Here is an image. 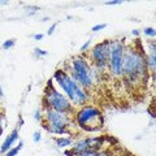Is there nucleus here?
Masks as SVG:
<instances>
[{"instance_id":"obj_1","label":"nucleus","mask_w":156,"mask_h":156,"mask_svg":"<svg viewBox=\"0 0 156 156\" xmlns=\"http://www.w3.org/2000/svg\"><path fill=\"white\" fill-rule=\"evenodd\" d=\"M144 53L142 50L133 47H125L122 61V77L130 85L140 83L147 77Z\"/></svg>"},{"instance_id":"obj_2","label":"nucleus","mask_w":156,"mask_h":156,"mask_svg":"<svg viewBox=\"0 0 156 156\" xmlns=\"http://www.w3.org/2000/svg\"><path fill=\"white\" fill-rule=\"evenodd\" d=\"M53 80L57 82L58 87L62 90V94L68 98V100L72 104L78 107L85 105L87 103L89 95H87L86 90L82 89L64 69H57L53 73Z\"/></svg>"},{"instance_id":"obj_3","label":"nucleus","mask_w":156,"mask_h":156,"mask_svg":"<svg viewBox=\"0 0 156 156\" xmlns=\"http://www.w3.org/2000/svg\"><path fill=\"white\" fill-rule=\"evenodd\" d=\"M68 74L74 80L83 90H89L94 86L95 82V69H92L90 62L83 56H77L72 60L68 66Z\"/></svg>"},{"instance_id":"obj_4","label":"nucleus","mask_w":156,"mask_h":156,"mask_svg":"<svg viewBox=\"0 0 156 156\" xmlns=\"http://www.w3.org/2000/svg\"><path fill=\"white\" fill-rule=\"evenodd\" d=\"M76 121L78 126L85 131H99L103 128L104 117L101 115L100 109L91 105H86L77 112Z\"/></svg>"},{"instance_id":"obj_5","label":"nucleus","mask_w":156,"mask_h":156,"mask_svg":"<svg viewBox=\"0 0 156 156\" xmlns=\"http://www.w3.org/2000/svg\"><path fill=\"white\" fill-rule=\"evenodd\" d=\"M44 105L46 109H52L61 113H70L73 111V104L68 100V98L52 86V81H48L44 92Z\"/></svg>"},{"instance_id":"obj_6","label":"nucleus","mask_w":156,"mask_h":156,"mask_svg":"<svg viewBox=\"0 0 156 156\" xmlns=\"http://www.w3.org/2000/svg\"><path fill=\"white\" fill-rule=\"evenodd\" d=\"M44 117L47 124L44 128L52 134H66L68 128H69V117L66 113H61V112H56L52 109H46Z\"/></svg>"},{"instance_id":"obj_7","label":"nucleus","mask_w":156,"mask_h":156,"mask_svg":"<svg viewBox=\"0 0 156 156\" xmlns=\"http://www.w3.org/2000/svg\"><path fill=\"white\" fill-rule=\"evenodd\" d=\"M109 53H111V41H105L98 43L95 47H92L90 52V60L95 66V70L103 72L108 69V61H109Z\"/></svg>"},{"instance_id":"obj_8","label":"nucleus","mask_w":156,"mask_h":156,"mask_svg":"<svg viewBox=\"0 0 156 156\" xmlns=\"http://www.w3.org/2000/svg\"><path fill=\"white\" fill-rule=\"evenodd\" d=\"M125 46L120 39L111 41V53L108 61V69L113 77H122V61H124Z\"/></svg>"},{"instance_id":"obj_9","label":"nucleus","mask_w":156,"mask_h":156,"mask_svg":"<svg viewBox=\"0 0 156 156\" xmlns=\"http://www.w3.org/2000/svg\"><path fill=\"white\" fill-rule=\"evenodd\" d=\"M105 136H96V138H85L81 140H77V142L73 144V148L70 150L73 155H78L83 151H100L101 146L105 142Z\"/></svg>"},{"instance_id":"obj_10","label":"nucleus","mask_w":156,"mask_h":156,"mask_svg":"<svg viewBox=\"0 0 156 156\" xmlns=\"http://www.w3.org/2000/svg\"><path fill=\"white\" fill-rule=\"evenodd\" d=\"M17 139H18V128L14 129L12 133L5 138V140H4L3 144H2V147H0V154L2 155L7 154L8 151L13 147V144L17 142Z\"/></svg>"},{"instance_id":"obj_11","label":"nucleus","mask_w":156,"mask_h":156,"mask_svg":"<svg viewBox=\"0 0 156 156\" xmlns=\"http://www.w3.org/2000/svg\"><path fill=\"white\" fill-rule=\"evenodd\" d=\"M144 61H146V68L147 70H151L152 74H155V69H156V51H150L148 55L144 56Z\"/></svg>"},{"instance_id":"obj_12","label":"nucleus","mask_w":156,"mask_h":156,"mask_svg":"<svg viewBox=\"0 0 156 156\" xmlns=\"http://www.w3.org/2000/svg\"><path fill=\"white\" fill-rule=\"evenodd\" d=\"M56 144H57V147H60V148H66L73 144V139L70 136H61V138L56 139Z\"/></svg>"},{"instance_id":"obj_13","label":"nucleus","mask_w":156,"mask_h":156,"mask_svg":"<svg viewBox=\"0 0 156 156\" xmlns=\"http://www.w3.org/2000/svg\"><path fill=\"white\" fill-rule=\"evenodd\" d=\"M22 146H23V144H22L21 142H20V143H18V144L16 146V147H12L11 150H9L8 152L5 154V156H16V155H17V154L20 152V150L22 148Z\"/></svg>"},{"instance_id":"obj_14","label":"nucleus","mask_w":156,"mask_h":156,"mask_svg":"<svg viewBox=\"0 0 156 156\" xmlns=\"http://www.w3.org/2000/svg\"><path fill=\"white\" fill-rule=\"evenodd\" d=\"M14 39H8V41H5L3 43V50H9V48H12L14 46Z\"/></svg>"},{"instance_id":"obj_15","label":"nucleus","mask_w":156,"mask_h":156,"mask_svg":"<svg viewBox=\"0 0 156 156\" xmlns=\"http://www.w3.org/2000/svg\"><path fill=\"white\" fill-rule=\"evenodd\" d=\"M144 35H146V37H151V38H154V37L156 35L155 29H154V27H146V29H144Z\"/></svg>"},{"instance_id":"obj_16","label":"nucleus","mask_w":156,"mask_h":156,"mask_svg":"<svg viewBox=\"0 0 156 156\" xmlns=\"http://www.w3.org/2000/svg\"><path fill=\"white\" fill-rule=\"evenodd\" d=\"M105 27H107V25H105V23H99V25H95L94 27L91 29V30L94 31V33H96V31H100V30H103V29H105Z\"/></svg>"},{"instance_id":"obj_17","label":"nucleus","mask_w":156,"mask_h":156,"mask_svg":"<svg viewBox=\"0 0 156 156\" xmlns=\"http://www.w3.org/2000/svg\"><path fill=\"white\" fill-rule=\"evenodd\" d=\"M34 53H35L38 57H42V56L47 55V51H42V50H39V48H35V50H34Z\"/></svg>"},{"instance_id":"obj_18","label":"nucleus","mask_w":156,"mask_h":156,"mask_svg":"<svg viewBox=\"0 0 156 156\" xmlns=\"http://www.w3.org/2000/svg\"><path fill=\"white\" fill-rule=\"evenodd\" d=\"M42 138V134H41V131H35V133L33 134V139H34V142H39Z\"/></svg>"},{"instance_id":"obj_19","label":"nucleus","mask_w":156,"mask_h":156,"mask_svg":"<svg viewBox=\"0 0 156 156\" xmlns=\"http://www.w3.org/2000/svg\"><path fill=\"white\" fill-rule=\"evenodd\" d=\"M95 156H111V154L108 152V151H103V150H100V151H98V152L95 154Z\"/></svg>"},{"instance_id":"obj_20","label":"nucleus","mask_w":156,"mask_h":156,"mask_svg":"<svg viewBox=\"0 0 156 156\" xmlns=\"http://www.w3.org/2000/svg\"><path fill=\"white\" fill-rule=\"evenodd\" d=\"M105 4L107 5H116V4H122V2L121 0H111V2H105Z\"/></svg>"},{"instance_id":"obj_21","label":"nucleus","mask_w":156,"mask_h":156,"mask_svg":"<svg viewBox=\"0 0 156 156\" xmlns=\"http://www.w3.org/2000/svg\"><path fill=\"white\" fill-rule=\"evenodd\" d=\"M89 47H90V39L87 42H85V44L81 47V52H85V51H87L89 50Z\"/></svg>"},{"instance_id":"obj_22","label":"nucleus","mask_w":156,"mask_h":156,"mask_svg":"<svg viewBox=\"0 0 156 156\" xmlns=\"http://www.w3.org/2000/svg\"><path fill=\"white\" fill-rule=\"evenodd\" d=\"M57 27V25H56V23H55V25H52L50 29H48V31H47V34H48V35H52V34H53V31H55V29Z\"/></svg>"},{"instance_id":"obj_23","label":"nucleus","mask_w":156,"mask_h":156,"mask_svg":"<svg viewBox=\"0 0 156 156\" xmlns=\"http://www.w3.org/2000/svg\"><path fill=\"white\" fill-rule=\"evenodd\" d=\"M35 120H37V121H41V120H42V115H41V109H38V111L35 112Z\"/></svg>"},{"instance_id":"obj_24","label":"nucleus","mask_w":156,"mask_h":156,"mask_svg":"<svg viewBox=\"0 0 156 156\" xmlns=\"http://www.w3.org/2000/svg\"><path fill=\"white\" fill-rule=\"evenodd\" d=\"M42 38H43V34H35V35H34V39H35V41H41Z\"/></svg>"},{"instance_id":"obj_25","label":"nucleus","mask_w":156,"mask_h":156,"mask_svg":"<svg viewBox=\"0 0 156 156\" xmlns=\"http://www.w3.org/2000/svg\"><path fill=\"white\" fill-rule=\"evenodd\" d=\"M3 121H4V113H0V128H3Z\"/></svg>"},{"instance_id":"obj_26","label":"nucleus","mask_w":156,"mask_h":156,"mask_svg":"<svg viewBox=\"0 0 156 156\" xmlns=\"http://www.w3.org/2000/svg\"><path fill=\"white\" fill-rule=\"evenodd\" d=\"M64 155H65V156H74V155L72 154V151H70V150H68V151H64Z\"/></svg>"},{"instance_id":"obj_27","label":"nucleus","mask_w":156,"mask_h":156,"mask_svg":"<svg viewBox=\"0 0 156 156\" xmlns=\"http://www.w3.org/2000/svg\"><path fill=\"white\" fill-rule=\"evenodd\" d=\"M131 34H133V35H139V30H133Z\"/></svg>"},{"instance_id":"obj_28","label":"nucleus","mask_w":156,"mask_h":156,"mask_svg":"<svg viewBox=\"0 0 156 156\" xmlns=\"http://www.w3.org/2000/svg\"><path fill=\"white\" fill-rule=\"evenodd\" d=\"M3 95H4V94H3V90H2V87H0V99L3 98Z\"/></svg>"},{"instance_id":"obj_29","label":"nucleus","mask_w":156,"mask_h":156,"mask_svg":"<svg viewBox=\"0 0 156 156\" xmlns=\"http://www.w3.org/2000/svg\"><path fill=\"white\" fill-rule=\"evenodd\" d=\"M2 134H3V128H0V136H2Z\"/></svg>"}]
</instances>
